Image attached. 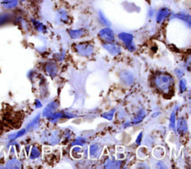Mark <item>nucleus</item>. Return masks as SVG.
<instances>
[{
    "label": "nucleus",
    "instance_id": "1",
    "mask_svg": "<svg viewBox=\"0 0 191 169\" xmlns=\"http://www.w3.org/2000/svg\"><path fill=\"white\" fill-rule=\"evenodd\" d=\"M18 4V0H2V5L5 8L11 9L16 7Z\"/></svg>",
    "mask_w": 191,
    "mask_h": 169
},
{
    "label": "nucleus",
    "instance_id": "2",
    "mask_svg": "<svg viewBox=\"0 0 191 169\" xmlns=\"http://www.w3.org/2000/svg\"><path fill=\"white\" fill-rule=\"evenodd\" d=\"M8 19V17L7 15H1V16H0V25L6 23Z\"/></svg>",
    "mask_w": 191,
    "mask_h": 169
}]
</instances>
